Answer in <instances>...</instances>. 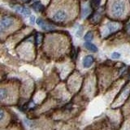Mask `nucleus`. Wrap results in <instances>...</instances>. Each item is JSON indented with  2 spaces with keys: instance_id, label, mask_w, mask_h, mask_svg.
I'll use <instances>...</instances> for the list:
<instances>
[{
  "instance_id": "1",
  "label": "nucleus",
  "mask_w": 130,
  "mask_h": 130,
  "mask_svg": "<svg viewBox=\"0 0 130 130\" xmlns=\"http://www.w3.org/2000/svg\"><path fill=\"white\" fill-rule=\"evenodd\" d=\"M15 93L8 87H0V103H11L14 102Z\"/></svg>"
},
{
  "instance_id": "2",
  "label": "nucleus",
  "mask_w": 130,
  "mask_h": 130,
  "mask_svg": "<svg viewBox=\"0 0 130 130\" xmlns=\"http://www.w3.org/2000/svg\"><path fill=\"white\" fill-rule=\"evenodd\" d=\"M111 11L114 16L120 17L125 11V3L123 0H115L111 4Z\"/></svg>"
},
{
  "instance_id": "3",
  "label": "nucleus",
  "mask_w": 130,
  "mask_h": 130,
  "mask_svg": "<svg viewBox=\"0 0 130 130\" xmlns=\"http://www.w3.org/2000/svg\"><path fill=\"white\" fill-rule=\"evenodd\" d=\"M15 20L11 16H3L0 19V35L3 34L6 31L11 29L15 25Z\"/></svg>"
},
{
  "instance_id": "4",
  "label": "nucleus",
  "mask_w": 130,
  "mask_h": 130,
  "mask_svg": "<svg viewBox=\"0 0 130 130\" xmlns=\"http://www.w3.org/2000/svg\"><path fill=\"white\" fill-rule=\"evenodd\" d=\"M68 19V13L64 9L57 10L52 15V20L55 22H64Z\"/></svg>"
},
{
  "instance_id": "5",
  "label": "nucleus",
  "mask_w": 130,
  "mask_h": 130,
  "mask_svg": "<svg viewBox=\"0 0 130 130\" xmlns=\"http://www.w3.org/2000/svg\"><path fill=\"white\" fill-rule=\"evenodd\" d=\"M8 121H9V115L4 110L0 108V129L5 127Z\"/></svg>"
},
{
  "instance_id": "6",
  "label": "nucleus",
  "mask_w": 130,
  "mask_h": 130,
  "mask_svg": "<svg viewBox=\"0 0 130 130\" xmlns=\"http://www.w3.org/2000/svg\"><path fill=\"white\" fill-rule=\"evenodd\" d=\"M37 24H38V25L42 28L43 30H46V31H49V30H52L54 27L51 26L50 24H46V22L44 21L42 19H38L37 20Z\"/></svg>"
},
{
  "instance_id": "7",
  "label": "nucleus",
  "mask_w": 130,
  "mask_h": 130,
  "mask_svg": "<svg viewBox=\"0 0 130 130\" xmlns=\"http://www.w3.org/2000/svg\"><path fill=\"white\" fill-rule=\"evenodd\" d=\"M13 9H15V11H17L20 13H21L22 15H31V11H29V9H28L26 7H21V6H14L12 7Z\"/></svg>"
},
{
  "instance_id": "8",
  "label": "nucleus",
  "mask_w": 130,
  "mask_h": 130,
  "mask_svg": "<svg viewBox=\"0 0 130 130\" xmlns=\"http://www.w3.org/2000/svg\"><path fill=\"white\" fill-rule=\"evenodd\" d=\"M93 57L92 55H87L85 56L84 59H83V66L85 68H89L92 66V64L93 63Z\"/></svg>"
},
{
  "instance_id": "9",
  "label": "nucleus",
  "mask_w": 130,
  "mask_h": 130,
  "mask_svg": "<svg viewBox=\"0 0 130 130\" xmlns=\"http://www.w3.org/2000/svg\"><path fill=\"white\" fill-rule=\"evenodd\" d=\"M85 47L87 49V50L90 51L92 52H98V48L95 45H93V43H90V42H86L85 43Z\"/></svg>"
},
{
  "instance_id": "10",
  "label": "nucleus",
  "mask_w": 130,
  "mask_h": 130,
  "mask_svg": "<svg viewBox=\"0 0 130 130\" xmlns=\"http://www.w3.org/2000/svg\"><path fill=\"white\" fill-rule=\"evenodd\" d=\"M32 8H34L37 12H40V11H42L45 7L42 3L38 1V2H35L34 4H32Z\"/></svg>"
},
{
  "instance_id": "11",
  "label": "nucleus",
  "mask_w": 130,
  "mask_h": 130,
  "mask_svg": "<svg viewBox=\"0 0 130 130\" xmlns=\"http://www.w3.org/2000/svg\"><path fill=\"white\" fill-rule=\"evenodd\" d=\"M107 27H108L109 30L111 31V32L115 31V30L117 29L118 28H119V26H118L116 24H114V23H109V24H107Z\"/></svg>"
},
{
  "instance_id": "12",
  "label": "nucleus",
  "mask_w": 130,
  "mask_h": 130,
  "mask_svg": "<svg viewBox=\"0 0 130 130\" xmlns=\"http://www.w3.org/2000/svg\"><path fill=\"white\" fill-rule=\"evenodd\" d=\"M93 32H88L85 35V40L86 41V42H90V41H92V39H93Z\"/></svg>"
},
{
  "instance_id": "13",
  "label": "nucleus",
  "mask_w": 130,
  "mask_h": 130,
  "mask_svg": "<svg viewBox=\"0 0 130 130\" xmlns=\"http://www.w3.org/2000/svg\"><path fill=\"white\" fill-rule=\"evenodd\" d=\"M92 3L93 4V6L95 7H98L101 3V0H92Z\"/></svg>"
},
{
  "instance_id": "14",
  "label": "nucleus",
  "mask_w": 130,
  "mask_h": 130,
  "mask_svg": "<svg viewBox=\"0 0 130 130\" xmlns=\"http://www.w3.org/2000/svg\"><path fill=\"white\" fill-rule=\"evenodd\" d=\"M120 56V55L119 54V53H117V52L113 53V54L111 55V57H112L113 59H119Z\"/></svg>"
},
{
  "instance_id": "15",
  "label": "nucleus",
  "mask_w": 130,
  "mask_h": 130,
  "mask_svg": "<svg viewBox=\"0 0 130 130\" xmlns=\"http://www.w3.org/2000/svg\"><path fill=\"white\" fill-rule=\"evenodd\" d=\"M30 21H31V23L34 24V22H35V17H34V16H31V17H30Z\"/></svg>"
},
{
  "instance_id": "16",
  "label": "nucleus",
  "mask_w": 130,
  "mask_h": 130,
  "mask_svg": "<svg viewBox=\"0 0 130 130\" xmlns=\"http://www.w3.org/2000/svg\"><path fill=\"white\" fill-rule=\"evenodd\" d=\"M88 13H89V9L88 8H85V9L84 10V15H86Z\"/></svg>"
},
{
  "instance_id": "17",
  "label": "nucleus",
  "mask_w": 130,
  "mask_h": 130,
  "mask_svg": "<svg viewBox=\"0 0 130 130\" xmlns=\"http://www.w3.org/2000/svg\"><path fill=\"white\" fill-rule=\"evenodd\" d=\"M21 1H23V2H28L29 0H21Z\"/></svg>"
}]
</instances>
